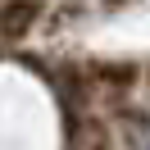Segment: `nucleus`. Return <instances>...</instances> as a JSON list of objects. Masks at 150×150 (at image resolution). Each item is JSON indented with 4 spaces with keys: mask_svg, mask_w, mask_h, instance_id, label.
Wrapping results in <instances>:
<instances>
[{
    "mask_svg": "<svg viewBox=\"0 0 150 150\" xmlns=\"http://www.w3.org/2000/svg\"><path fill=\"white\" fill-rule=\"evenodd\" d=\"M41 18V0H0V37L23 41Z\"/></svg>",
    "mask_w": 150,
    "mask_h": 150,
    "instance_id": "1",
    "label": "nucleus"
}]
</instances>
